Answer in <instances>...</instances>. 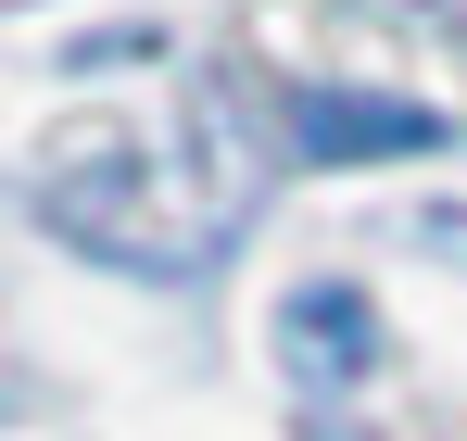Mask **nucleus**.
I'll return each instance as SVG.
<instances>
[{
	"instance_id": "obj_1",
	"label": "nucleus",
	"mask_w": 467,
	"mask_h": 441,
	"mask_svg": "<svg viewBox=\"0 0 467 441\" xmlns=\"http://www.w3.org/2000/svg\"><path fill=\"white\" fill-rule=\"evenodd\" d=\"M278 341H291V378H304L316 404L367 391V366H379V315H367V291H341V278H316V291H291V315H278Z\"/></svg>"
},
{
	"instance_id": "obj_2",
	"label": "nucleus",
	"mask_w": 467,
	"mask_h": 441,
	"mask_svg": "<svg viewBox=\"0 0 467 441\" xmlns=\"http://www.w3.org/2000/svg\"><path fill=\"white\" fill-rule=\"evenodd\" d=\"M442 114L430 101H367V88H304L291 101V151L304 164H379V151H430Z\"/></svg>"
}]
</instances>
